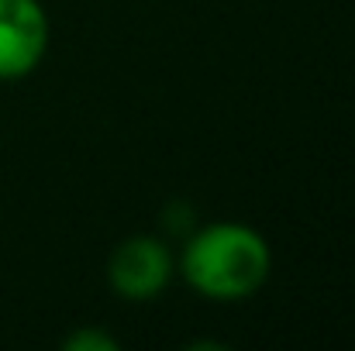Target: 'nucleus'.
Instances as JSON below:
<instances>
[{
	"instance_id": "nucleus-2",
	"label": "nucleus",
	"mask_w": 355,
	"mask_h": 351,
	"mask_svg": "<svg viewBox=\"0 0 355 351\" xmlns=\"http://www.w3.org/2000/svg\"><path fill=\"white\" fill-rule=\"evenodd\" d=\"M49 52V14L38 0H0V83L24 80Z\"/></svg>"
},
{
	"instance_id": "nucleus-3",
	"label": "nucleus",
	"mask_w": 355,
	"mask_h": 351,
	"mask_svg": "<svg viewBox=\"0 0 355 351\" xmlns=\"http://www.w3.org/2000/svg\"><path fill=\"white\" fill-rule=\"evenodd\" d=\"M173 279V255L169 248L152 234L124 237L111 262H107V282L121 300L145 303L155 300Z\"/></svg>"
},
{
	"instance_id": "nucleus-4",
	"label": "nucleus",
	"mask_w": 355,
	"mask_h": 351,
	"mask_svg": "<svg viewBox=\"0 0 355 351\" xmlns=\"http://www.w3.org/2000/svg\"><path fill=\"white\" fill-rule=\"evenodd\" d=\"M62 348L66 351H118V341H114L111 334H104V331L83 327V331L69 334V338L62 341Z\"/></svg>"
},
{
	"instance_id": "nucleus-1",
	"label": "nucleus",
	"mask_w": 355,
	"mask_h": 351,
	"mask_svg": "<svg viewBox=\"0 0 355 351\" xmlns=\"http://www.w3.org/2000/svg\"><path fill=\"white\" fill-rule=\"evenodd\" d=\"M180 269L190 289H197L200 296L235 303L252 296L269 279L272 251L255 228L238 221H218L190 234L180 255Z\"/></svg>"
}]
</instances>
